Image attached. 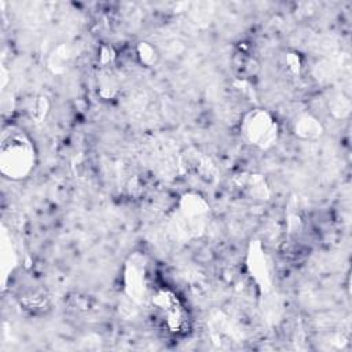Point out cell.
Returning <instances> with one entry per match:
<instances>
[{"label": "cell", "instance_id": "1", "mask_svg": "<svg viewBox=\"0 0 352 352\" xmlns=\"http://www.w3.org/2000/svg\"><path fill=\"white\" fill-rule=\"evenodd\" d=\"M34 162V151L29 139L18 132L3 136L0 148V164L4 175L12 179L25 177Z\"/></svg>", "mask_w": 352, "mask_h": 352}, {"label": "cell", "instance_id": "2", "mask_svg": "<svg viewBox=\"0 0 352 352\" xmlns=\"http://www.w3.org/2000/svg\"><path fill=\"white\" fill-rule=\"evenodd\" d=\"M243 131L246 138L260 147H267L276 139V124L264 111L252 113L245 120Z\"/></svg>", "mask_w": 352, "mask_h": 352}, {"label": "cell", "instance_id": "3", "mask_svg": "<svg viewBox=\"0 0 352 352\" xmlns=\"http://www.w3.org/2000/svg\"><path fill=\"white\" fill-rule=\"evenodd\" d=\"M155 302L161 308L164 320L166 322V326L170 331H180L183 326H186L187 318L184 316V311L176 297L169 296L166 293H161L157 297Z\"/></svg>", "mask_w": 352, "mask_h": 352}]
</instances>
